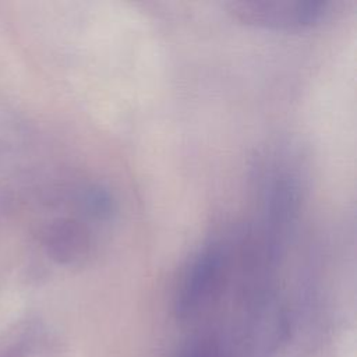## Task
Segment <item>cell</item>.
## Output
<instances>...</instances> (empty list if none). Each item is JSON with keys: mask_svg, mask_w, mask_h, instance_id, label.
Segmentation results:
<instances>
[{"mask_svg": "<svg viewBox=\"0 0 357 357\" xmlns=\"http://www.w3.org/2000/svg\"><path fill=\"white\" fill-rule=\"evenodd\" d=\"M187 357H204V356H201V354H198V353H191V354H188Z\"/></svg>", "mask_w": 357, "mask_h": 357, "instance_id": "3957f363", "label": "cell"}, {"mask_svg": "<svg viewBox=\"0 0 357 357\" xmlns=\"http://www.w3.org/2000/svg\"><path fill=\"white\" fill-rule=\"evenodd\" d=\"M226 265V248L218 240L204 244L191 258L178 286L174 308L180 318L194 315L218 289Z\"/></svg>", "mask_w": 357, "mask_h": 357, "instance_id": "7a4b0ae2", "label": "cell"}, {"mask_svg": "<svg viewBox=\"0 0 357 357\" xmlns=\"http://www.w3.org/2000/svg\"><path fill=\"white\" fill-rule=\"evenodd\" d=\"M233 17L244 24L279 31H298L314 26L326 18L328 1L278 0L234 1L229 4Z\"/></svg>", "mask_w": 357, "mask_h": 357, "instance_id": "6da1fadb", "label": "cell"}]
</instances>
